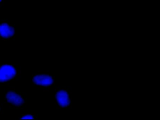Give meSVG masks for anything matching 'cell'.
<instances>
[{"label": "cell", "mask_w": 160, "mask_h": 120, "mask_svg": "<svg viewBox=\"0 0 160 120\" xmlns=\"http://www.w3.org/2000/svg\"><path fill=\"white\" fill-rule=\"evenodd\" d=\"M19 67L15 64L0 65V86H4L18 79L20 75Z\"/></svg>", "instance_id": "1"}, {"label": "cell", "mask_w": 160, "mask_h": 120, "mask_svg": "<svg viewBox=\"0 0 160 120\" xmlns=\"http://www.w3.org/2000/svg\"><path fill=\"white\" fill-rule=\"evenodd\" d=\"M5 103L11 107L20 108L26 104V98L21 93L10 89L5 94Z\"/></svg>", "instance_id": "2"}, {"label": "cell", "mask_w": 160, "mask_h": 120, "mask_svg": "<svg viewBox=\"0 0 160 120\" xmlns=\"http://www.w3.org/2000/svg\"><path fill=\"white\" fill-rule=\"evenodd\" d=\"M15 38V26L6 19L0 20V40L8 41Z\"/></svg>", "instance_id": "3"}, {"label": "cell", "mask_w": 160, "mask_h": 120, "mask_svg": "<svg viewBox=\"0 0 160 120\" xmlns=\"http://www.w3.org/2000/svg\"><path fill=\"white\" fill-rule=\"evenodd\" d=\"M53 80L52 76L45 74H36L32 75V84L35 86L48 87L53 84Z\"/></svg>", "instance_id": "4"}, {"label": "cell", "mask_w": 160, "mask_h": 120, "mask_svg": "<svg viewBox=\"0 0 160 120\" xmlns=\"http://www.w3.org/2000/svg\"><path fill=\"white\" fill-rule=\"evenodd\" d=\"M19 119L20 120H37L35 116L30 114L21 115Z\"/></svg>", "instance_id": "5"}, {"label": "cell", "mask_w": 160, "mask_h": 120, "mask_svg": "<svg viewBox=\"0 0 160 120\" xmlns=\"http://www.w3.org/2000/svg\"><path fill=\"white\" fill-rule=\"evenodd\" d=\"M5 0H0V8L2 7L4 5Z\"/></svg>", "instance_id": "6"}, {"label": "cell", "mask_w": 160, "mask_h": 120, "mask_svg": "<svg viewBox=\"0 0 160 120\" xmlns=\"http://www.w3.org/2000/svg\"><path fill=\"white\" fill-rule=\"evenodd\" d=\"M2 108L0 104V115H2Z\"/></svg>", "instance_id": "7"}, {"label": "cell", "mask_w": 160, "mask_h": 120, "mask_svg": "<svg viewBox=\"0 0 160 120\" xmlns=\"http://www.w3.org/2000/svg\"><path fill=\"white\" fill-rule=\"evenodd\" d=\"M43 91H44V92H49L50 91L49 89H44Z\"/></svg>", "instance_id": "8"}, {"label": "cell", "mask_w": 160, "mask_h": 120, "mask_svg": "<svg viewBox=\"0 0 160 120\" xmlns=\"http://www.w3.org/2000/svg\"><path fill=\"white\" fill-rule=\"evenodd\" d=\"M60 89H62V90H66L67 89L66 88H60Z\"/></svg>", "instance_id": "9"}, {"label": "cell", "mask_w": 160, "mask_h": 120, "mask_svg": "<svg viewBox=\"0 0 160 120\" xmlns=\"http://www.w3.org/2000/svg\"><path fill=\"white\" fill-rule=\"evenodd\" d=\"M56 106L57 107H59V104H58V103H56Z\"/></svg>", "instance_id": "10"}, {"label": "cell", "mask_w": 160, "mask_h": 120, "mask_svg": "<svg viewBox=\"0 0 160 120\" xmlns=\"http://www.w3.org/2000/svg\"><path fill=\"white\" fill-rule=\"evenodd\" d=\"M62 108L61 107H58V109H62Z\"/></svg>", "instance_id": "11"}, {"label": "cell", "mask_w": 160, "mask_h": 120, "mask_svg": "<svg viewBox=\"0 0 160 120\" xmlns=\"http://www.w3.org/2000/svg\"><path fill=\"white\" fill-rule=\"evenodd\" d=\"M58 89H58V88H55V89H54L55 91H57Z\"/></svg>", "instance_id": "12"}, {"label": "cell", "mask_w": 160, "mask_h": 120, "mask_svg": "<svg viewBox=\"0 0 160 120\" xmlns=\"http://www.w3.org/2000/svg\"><path fill=\"white\" fill-rule=\"evenodd\" d=\"M52 79H53L54 80H55V76H53V77H52Z\"/></svg>", "instance_id": "13"}, {"label": "cell", "mask_w": 160, "mask_h": 120, "mask_svg": "<svg viewBox=\"0 0 160 120\" xmlns=\"http://www.w3.org/2000/svg\"><path fill=\"white\" fill-rule=\"evenodd\" d=\"M69 107L72 108V104H70V106H69Z\"/></svg>", "instance_id": "14"}, {"label": "cell", "mask_w": 160, "mask_h": 120, "mask_svg": "<svg viewBox=\"0 0 160 120\" xmlns=\"http://www.w3.org/2000/svg\"><path fill=\"white\" fill-rule=\"evenodd\" d=\"M69 94H72V92H69Z\"/></svg>", "instance_id": "15"}, {"label": "cell", "mask_w": 160, "mask_h": 120, "mask_svg": "<svg viewBox=\"0 0 160 120\" xmlns=\"http://www.w3.org/2000/svg\"><path fill=\"white\" fill-rule=\"evenodd\" d=\"M72 97H71V98H70V100H71V101H72Z\"/></svg>", "instance_id": "16"}]
</instances>
